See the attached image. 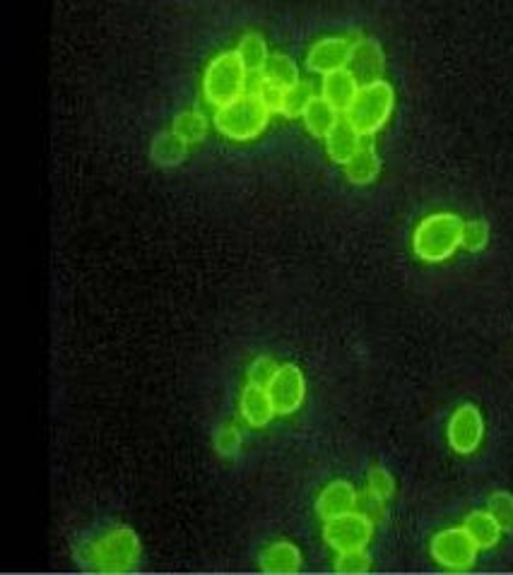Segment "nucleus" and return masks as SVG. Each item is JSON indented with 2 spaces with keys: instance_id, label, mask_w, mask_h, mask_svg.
Masks as SVG:
<instances>
[{
  "instance_id": "14",
  "label": "nucleus",
  "mask_w": 513,
  "mask_h": 575,
  "mask_svg": "<svg viewBox=\"0 0 513 575\" xmlns=\"http://www.w3.org/2000/svg\"><path fill=\"white\" fill-rule=\"evenodd\" d=\"M359 87H362V82H359L357 77L345 68V70H338V73H330L323 77L321 97L333 104L340 114H347L350 106L355 104Z\"/></svg>"
},
{
  "instance_id": "21",
  "label": "nucleus",
  "mask_w": 513,
  "mask_h": 575,
  "mask_svg": "<svg viewBox=\"0 0 513 575\" xmlns=\"http://www.w3.org/2000/svg\"><path fill=\"white\" fill-rule=\"evenodd\" d=\"M188 147L191 145L171 130V133L157 135L155 142H152V159L159 167H176L188 157Z\"/></svg>"
},
{
  "instance_id": "31",
  "label": "nucleus",
  "mask_w": 513,
  "mask_h": 575,
  "mask_svg": "<svg viewBox=\"0 0 513 575\" xmlns=\"http://www.w3.org/2000/svg\"><path fill=\"white\" fill-rule=\"evenodd\" d=\"M277 371V364L270 357H258L253 364L249 366V383H256V385H265L268 388V383L273 381Z\"/></svg>"
},
{
  "instance_id": "22",
  "label": "nucleus",
  "mask_w": 513,
  "mask_h": 575,
  "mask_svg": "<svg viewBox=\"0 0 513 575\" xmlns=\"http://www.w3.org/2000/svg\"><path fill=\"white\" fill-rule=\"evenodd\" d=\"M261 80L268 82V85H273V87H280V90H290V87L297 85V82H302L299 80L297 63H294L292 58H287V56L270 58L268 68H265Z\"/></svg>"
},
{
  "instance_id": "27",
  "label": "nucleus",
  "mask_w": 513,
  "mask_h": 575,
  "mask_svg": "<svg viewBox=\"0 0 513 575\" xmlns=\"http://www.w3.org/2000/svg\"><path fill=\"white\" fill-rule=\"evenodd\" d=\"M369 568H371V556L367 554V549L342 551V554H338V561H335V571L338 573L359 575V573H367Z\"/></svg>"
},
{
  "instance_id": "4",
  "label": "nucleus",
  "mask_w": 513,
  "mask_h": 575,
  "mask_svg": "<svg viewBox=\"0 0 513 575\" xmlns=\"http://www.w3.org/2000/svg\"><path fill=\"white\" fill-rule=\"evenodd\" d=\"M249 87V70L244 68L237 51H222L208 63L203 75V97L212 109L237 102Z\"/></svg>"
},
{
  "instance_id": "1",
  "label": "nucleus",
  "mask_w": 513,
  "mask_h": 575,
  "mask_svg": "<svg viewBox=\"0 0 513 575\" xmlns=\"http://www.w3.org/2000/svg\"><path fill=\"white\" fill-rule=\"evenodd\" d=\"M82 561L97 573H131L140 561V539L131 527H111L87 544Z\"/></svg>"
},
{
  "instance_id": "24",
  "label": "nucleus",
  "mask_w": 513,
  "mask_h": 575,
  "mask_svg": "<svg viewBox=\"0 0 513 575\" xmlns=\"http://www.w3.org/2000/svg\"><path fill=\"white\" fill-rule=\"evenodd\" d=\"M316 94L311 90V85H306V82H297V85L290 87V90H285V97H282V116L287 118H302L306 106H309L311 99H314Z\"/></svg>"
},
{
  "instance_id": "12",
  "label": "nucleus",
  "mask_w": 513,
  "mask_h": 575,
  "mask_svg": "<svg viewBox=\"0 0 513 575\" xmlns=\"http://www.w3.org/2000/svg\"><path fill=\"white\" fill-rule=\"evenodd\" d=\"M357 501H359V494L355 486H352L350 482H345V479H335V482H330L326 489L318 494L316 513L321 520L340 518V515L355 513Z\"/></svg>"
},
{
  "instance_id": "26",
  "label": "nucleus",
  "mask_w": 513,
  "mask_h": 575,
  "mask_svg": "<svg viewBox=\"0 0 513 575\" xmlns=\"http://www.w3.org/2000/svg\"><path fill=\"white\" fill-rule=\"evenodd\" d=\"M489 243V224L485 219H470V222L463 224V236H461V246L470 253H480L485 251Z\"/></svg>"
},
{
  "instance_id": "5",
  "label": "nucleus",
  "mask_w": 513,
  "mask_h": 575,
  "mask_svg": "<svg viewBox=\"0 0 513 575\" xmlns=\"http://www.w3.org/2000/svg\"><path fill=\"white\" fill-rule=\"evenodd\" d=\"M395 109V92L391 82L381 80L367 82V85L359 87V94L355 104L350 106L345 118L357 128V133L362 138H374L379 130L386 128V123L391 121Z\"/></svg>"
},
{
  "instance_id": "8",
  "label": "nucleus",
  "mask_w": 513,
  "mask_h": 575,
  "mask_svg": "<svg viewBox=\"0 0 513 575\" xmlns=\"http://www.w3.org/2000/svg\"><path fill=\"white\" fill-rule=\"evenodd\" d=\"M448 446L458 455H473L480 448L482 438H485V417H482L480 407L473 402H465L451 414L446 429Z\"/></svg>"
},
{
  "instance_id": "11",
  "label": "nucleus",
  "mask_w": 513,
  "mask_h": 575,
  "mask_svg": "<svg viewBox=\"0 0 513 575\" xmlns=\"http://www.w3.org/2000/svg\"><path fill=\"white\" fill-rule=\"evenodd\" d=\"M347 70L357 77L362 85L367 82L381 80L383 70H386V56H383V49L379 46V41L374 39H357L352 44L350 51V63H347Z\"/></svg>"
},
{
  "instance_id": "10",
  "label": "nucleus",
  "mask_w": 513,
  "mask_h": 575,
  "mask_svg": "<svg viewBox=\"0 0 513 575\" xmlns=\"http://www.w3.org/2000/svg\"><path fill=\"white\" fill-rule=\"evenodd\" d=\"M350 51L352 41L342 37L318 39L309 49V53H306V68L323 77L338 73V70H345L347 63H350Z\"/></svg>"
},
{
  "instance_id": "28",
  "label": "nucleus",
  "mask_w": 513,
  "mask_h": 575,
  "mask_svg": "<svg viewBox=\"0 0 513 575\" xmlns=\"http://www.w3.org/2000/svg\"><path fill=\"white\" fill-rule=\"evenodd\" d=\"M367 491H371L374 496H379L383 501H391L395 494V479L393 474L383 467H371L369 477H367Z\"/></svg>"
},
{
  "instance_id": "17",
  "label": "nucleus",
  "mask_w": 513,
  "mask_h": 575,
  "mask_svg": "<svg viewBox=\"0 0 513 575\" xmlns=\"http://www.w3.org/2000/svg\"><path fill=\"white\" fill-rule=\"evenodd\" d=\"M379 171H381V157L371 142H362V147H359L355 157L345 164L347 181L355 183V186H369V183H374Z\"/></svg>"
},
{
  "instance_id": "16",
  "label": "nucleus",
  "mask_w": 513,
  "mask_h": 575,
  "mask_svg": "<svg viewBox=\"0 0 513 575\" xmlns=\"http://www.w3.org/2000/svg\"><path fill=\"white\" fill-rule=\"evenodd\" d=\"M304 126L318 140H326L342 121L340 111L323 97H314L304 111Z\"/></svg>"
},
{
  "instance_id": "25",
  "label": "nucleus",
  "mask_w": 513,
  "mask_h": 575,
  "mask_svg": "<svg viewBox=\"0 0 513 575\" xmlns=\"http://www.w3.org/2000/svg\"><path fill=\"white\" fill-rule=\"evenodd\" d=\"M487 511L494 515L504 532H513V494L511 491H494L487 501Z\"/></svg>"
},
{
  "instance_id": "6",
  "label": "nucleus",
  "mask_w": 513,
  "mask_h": 575,
  "mask_svg": "<svg viewBox=\"0 0 513 575\" xmlns=\"http://www.w3.org/2000/svg\"><path fill=\"white\" fill-rule=\"evenodd\" d=\"M432 559L439 563L441 568L453 573L470 571L477 561V551L480 547L473 542L465 527H446V530L436 532L432 539Z\"/></svg>"
},
{
  "instance_id": "19",
  "label": "nucleus",
  "mask_w": 513,
  "mask_h": 575,
  "mask_svg": "<svg viewBox=\"0 0 513 575\" xmlns=\"http://www.w3.org/2000/svg\"><path fill=\"white\" fill-rule=\"evenodd\" d=\"M463 527L480 549H494L501 539V527L489 511H473L463 520Z\"/></svg>"
},
{
  "instance_id": "9",
  "label": "nucleus",
  "mask_w": 513,
  "mask_h": 575,
  "mask_svg": "<svg viewBox=\"0 0 513 575\" xmlns=\"http://www.w3.org/2000/svg\"><path fill=\"white\" fill-rule=\"evenodd\" d=\"M268 393H270V400H273V405H275V412L280 414V417L294 414L299 407L304 405V400H306L304 373L299 371V366H294V364L277 366L273 381L268 383Z\"/></svg>"
},
{
  "instance_id": "29",
  "label": "nucleus",
  "mask_w": 513,
  "mask_h": 575,
  "mask_svg": "<svg viewBox=\"0 0 513 575\" xmlns=\"http://www.w3.org/2000/svg\"><path fill=\"white\" fill-rule=\"evenodd\" d=\"M215 448L222 458H232V455L239 453L241 448V434L237 426H222L215 436Z\"/></svg>"
},
{
  "instance_id": "30",
  "label": "nucleus",
  "mask_w": 513,
  "mask_h": 575,
  "mask_svg": "<svg viewBox=\"0 0 513 575\" xmlns=\"http://www.w3.org/2000/svg\"><path fill=\"white\" fill-rule=\"evenodd\" d=\"M357 511L362 513V515H367V518L374 525L383 523V520H386V501L379 499V496H374L371 491H367V494L359 496Z\"/></svg>"
},
{
  "instance_id": "2",
  "label": "nucleus",
  "mask_w": 513,
  "mask_h": 575,
  "mask_svg": "<svg viewBox=\"0 0 513 575\" xmlns=\"http://www.w3.org/2000/svg\"><path fill=\"white\" fill-rule=\"evenodd\" d=\"M463 219L453 212H434L415 227L412 234V251L424 263H444L461 248Z\"/></svg>"
},
{
  "instance_id": "13",
  "label": "nucleus",
  "mask_w": 513,
  "mask_h": 575,
  "mask_svg": "<svg viewBox=\"0 0 513 575\" xmlns=\"http://www.w3.org/2000/svg\"><path fill=\"white\" fill-rule=\"evenodd\" d=\"M275 405L270 400V393L265 385L249 383L244 390H241L239 397V417L244 419L246 424L253 426V429H263L273 422L275 417Z\"/></svg>"
},
{
  "instance_id": "23",
  "label": "nucleus",
  "mask_w": 513,
  "mask_h": 575,
  "mask_svg": "<svg viewBox=\"0 0 513 575\" xmlns=\"http://www.w3.org/2000/svg\"><path fill=\"white\" fill-rule=\"evenodd\" d=\"M174 133L179 135L181 140H186L188 145H196L205 138L208 133V118L200 114L198 109L184 111L179 118L174 121Z\"/></svg>"
},
{
  "instance_id": "18",
  "label": "nucleus",
  "mask_w": 513,
  "mask_h": 575,
  "mask_svg": "<svg viewBox=\"0 0 513 575\" xmlns=\"http://www.w3.org/2000/svg\"><path fill=\"white\" fill-rule=\"evenodd\" d=\"M359 147H362V135L357 133V128L352 126L350 121H340L338 128L326 138V150L328 157L333 159L335 164H342L345 167L352 157H355Z\"/></svg>"
},
{
  "instance_id": "20",
  "label": "nucleus",
  "mask_w": 513,
  "mask_h": 575,
  "mask_svg": "<svg viewBox=\"0 0 513 575\" xmlns=\"http://www.w3.org/2000/svg\"><path fill=\"white\" fill-rule=\"evenodd\" d=\"M237 53H239L241 63H244V68L249 70V75H263L265 68H268L270 58H273L261 34H246V37L239 41Z\"/></svg>"
},
{
  "instance_id": "7",
  "label": "nucleus",
  "mask_w": 513,
  "mask_h": 575,
  "mask_svg": "<svg viewBox=\"0 0 513 575\" xmlns=\"http://www.w3.org/2000/svg\"><path fill=\"white\" fill-rule=\"evenodd\" d=\"M371 537H374V523L359 511L326 520V527H323V539L338 554H342V551L367 549Z\"/></svg>"
},
{
  "instance_id": "3",
  "label": "nucleus",
  "mask_w": 513,
  "mask_h": 575,
  "mask_svg": "<svg viewBox=\"0 0 513 575\" xmlns=\"http://www.w3.org/2000/svg\"><path fill=\"white\" fill-rule=\"evenodd\" d=\"M270 109L263 104V99L258 97V92H246L244 97H239L237 102L215 109V130L224 138L237 140V142H249L261 138L263 130L270 123Z\"/></svg>"
},
{
  "instance_id": "15",
  "label": "nucleus",
  "mask_w": 513,
  "mask_h": 575,
  "mask_svg": "<svg viewBox=\"0 0 513 575\" xmlns=\"http://www.w3.org/2000/svg\"><path fill=\"white\" fill-rule=\"evenodd\" d=\"M261 568L265 573L277 575L297 573L302 568V551H299L297 544L280 539V542H273L270 547L263 549Z\"/></svg>"
}]
</instances>
